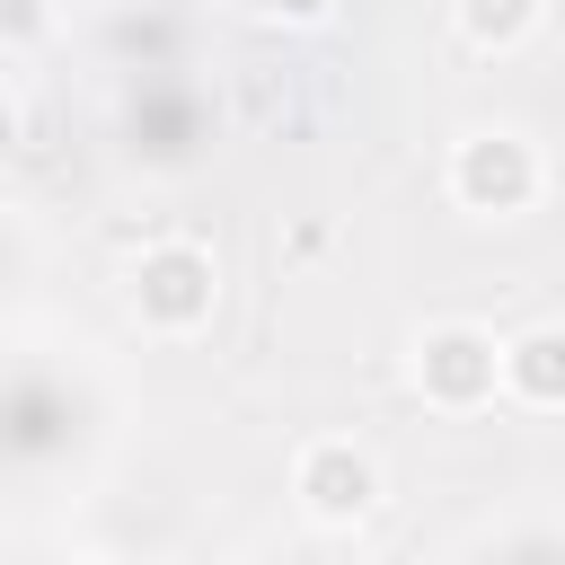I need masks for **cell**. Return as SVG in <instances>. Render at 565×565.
Wrapping results in <instances>:
<instances>
[{
  "instance_id": "cell-1",
  "label": "cell",
  "mask_w": 565,
  "mask_h": 565,
  "mask_svg": "<svg viewBox=\"0 0 565 565\" xmlns=\"http://www.w3.org/2000/svg\"><path fill=\"white\" fill-rule=\"evenodd\" d=\"M539 185H547V168H539V141H530V132L486 124V132H459V141H450V203H459V212L512 221V212L539 203Z\"/></svg>"
},
{
  "instance_id": "cell-2",
  "label": "cell",
  "mask_w": 565,
  "mask_h": 565,
  "mask_svg": "<svg viewBox=\"0 0 565 565\" xmlns=\"http://www.w3.org/2000/svg\"><path fill=\"white\" fill-rule=\"evenodd\" d=\"M494 388H503V344L486 327H468V318L424 327V344H415V397L424 406L477 415V406H494Z\"/></svg>"
},
{
  "instance_id": "cell-3",
  "label": "cell",
  "mask_w": 565,
  "mask_h": 565,
  "mask_svg": "<svg viewBox=\"0 0 565 565\" xmlns=\"http://www.w3.org/2000/svg\"><path fill=\"white\" fill-rule=\"evenodd\" d=\"M212 300H221L212 247H194V238H159V247H141V265H132V309H141V327H159V335H194V327L212 318Z\"/></svg>"
},
{
  "instance_id": "cell-4",
  "label": "cell",
  "mask_w": 565,
  "mask_h": 565,
  "mask_svg": "<svg viewBox=\"0 0 565 565\" xmlns=\"http://www.w3.org/2000/svg\"><path fill=\"white\" fill-rule=\"evenodd\" d=\"M291 494H300V512H309V521L353 530V521H371V512H380V459L327 433V441H309V450L291 459Z\"/></svg>"
},
{
  "instance_id": "cell-5",
  "label": "cell",
  "mask_w": 565,
  "mask_h": 565,
  "mask_svg": "<svg viewBox=\"0 0 565 565\" xmlns=\"http://www.w3.org/2000/svg\"><path fill=\"white\" fill-rule=\"evenodd\" d=\"M503 388L521 406H565V327H530L503 344Z\"/></svg>"
},
{
  "instance_id": "cell-6",
  "label": "cell",
  "mask_w": 565,
  "mask_h": 565,
  "mask_svg": "<svg viewBox=\"0 0 565 565\" xmlns=\"http://www.w3.org/2000/svg\"><path fill=\"white\" fill-rule=\"evenodd\" d=\"M547 26V0H459V44L468 53H521Z\"/></svg>"
},
{
  "instance_id": "cell-7",
  "label": "cell",
  "mask_w": 565,
  "mask_h": 565,
  "mask_svg": "<svg viewBox=\"0 0 565 565\" xmlns=\"http://www.w3.org/2000/svg\"><path fill=\"white\" fill-rule=\"evenodd\" d=\"M44 26H53V0H0V35L9 44H35Z\"/></svg>"
},
{
  "instance_id": "cell-8",
  "label": "cell",
  "mask_w": 565,
  "mask_h": 565,
  "mask_svg": "<svg viewBox=\"0 0 565 565\" xmlns=\"http://www.w3.org/2000/svg\"><path fill=\"white\" fill-rule=\"evenodd\" d=\"M256 9H265V18H291V26H309V18H327L335 0H256Z\"/></svg>"
},
{
  "instance_id": "cell-9",
  "label": "cell",
  "mask_w": 565,
  "mask_h": 565,
  "mask_svg": "<svg viewBox=\"0 0 565 565\" xmlns=\"http://www.w3.org/2000/svg\"><path fill=\"white\" fill-rule=\"evenodd\" d=\"M9 159H18V106L0 97V168H9Z\"/></svg>"
}]
</instances>
